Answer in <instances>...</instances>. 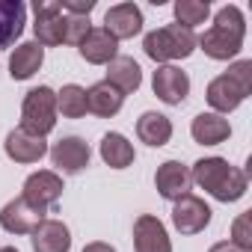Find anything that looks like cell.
<instances>
[{
    "mask_svg": "<svg viewBox=\"0 0 252 252\" xmlns=\"http://www.w3.org/2000/svg\"><path fill=\"white\" fill-rule=\"evenodd\" d=\"M155 187H158V193H160L166 202L184 199V196L193 190L190 166H184L181 160H166V163H160V166H158V175H155Z\"/></svg>",
    "mask_w": 252,
    "mask_h": 252,
    "instance_id": "9",
    "label": "cell"
},
{
    "mask_svg": "<svg viewBox=\"0 0 252 252\" xmlns=\"http://www.w3.org/2000/svg\"><path fill=\"white\" fill-rule=\"evenodd\" d=\"M33 12H36V42L45 48H54V45H65V15L60 9V0H36L33 3Z\"/></svg>",
    "mask_w": 252,
    "mask_h": 252,
    "instance_id": "6",
    "label": "cell"
},
{
    "mask_svg": "<svg viewBox=\"0 0 252 252\" xmlns=\"http://www.w3.org/2000/svg\"><path fill=\"white\" fill-rule=\"evenodd\" d=\"M21 196L39 211H51L60 202V196H63V178L57 172H51V169H39V172H33L24 181V193Z\"/></svg>",
    "mask_w": 252,
    "mask_h": 252,
    "instance_id": "7",
    "label": "cell"
},
{
    "mask_svg": "<svg viewBox=\"0 0 252 252\" xmlns=\"http://www.w3.org/2000/svg\"><path fill=\"white\" fill-rule=\"evenodd\" d=\"M27 24V6L21 0H0V51L12 48Z\"/></svg>",
    "mask_w": 252,
    "mask_h": 252,
    "instance_id": "18",
    "label": "cell"
},
{
    "mask_svg": "<svg viewBox=\"0 0 252 252\" xmlns=\"http://www.w3.org/2000/svg\"><path fill=\"white\" fill-rule=\"evenodd\" d=\"M3 149H6V158L15 160V163H39V160L48 155L45 137H33V134H27L24 128L9 131Z\"/></svg>",
    "mask_w": 252,
    "mask_h": 252,
    "instance_id": "15",
    "label": "cell"
},
{
    "mask_svg": "<svg viewBox=\"0 0 252 252\" xmlns=\"http://www.w3.org/2000/svg\"><path fill=\"white\" fill-rule=\"evenodd\" d=\"M137 137H140L146 146L160 149V146H166V143L172 140V122H169L163 113L149 110V113H143V116L137 119Z\"/></svg>",
    "mask_w": 252,
    "mask_h": 252,
    "instance_id": "23",
    "label": "cell"
},
{
    "mask_svg": "<svg viewBox=\"0 0 252 252\" xmlns=\"http://www.w3.org/2000/svg\"><path fill=\"white\" fill-rule=\"evenodd\" d=\"M77 51H80V57H83L86 63H92V65H107V63H113V60L119 57V42H116L104 27H92V30L86 33V39L77 45Z\"/></svg>",
    "mask_w": 252,
    "mask_h": 252,
    "instance_id": "17",
    "label": "cell"
},
{
    "mask_svg": "<svg viewBox=\"0 0 252 252\" xmlns=\"http://www.w3.org/2000/svg\"><path fill=\"white\" fill-rule=\"evenodd\" d=\"M89 30V15H65V45H80Z\"/></svg>",
    "mask_w": 252,
    "mask_h": 252,
    "instance_id": "28",
    "label": "cell"
},
{
    "mask_svg": "<svg viewBox=\"0 0 252 252\" xmlns=\"http://www.w3.org/2000/svg\"><path fill=\"white\" fill-rule=\"evenodd\" d=\"M21 128L33 137H48L57 128V92L51 86H36L24 95Z\"/></svg>",
    "mask_w": 252,
    "mask_h": 252,
    "instance_id": "5",
    "label": "cell"
},
{
    "mask_svg": "<svg viewBox=\"0 0 252 252\" xmlns=\"http://www.w3.org/2000/svg\"><path fill=\"white\" fill-rule=\"evenodd\" d=\"M190 175L217 202H237V199H243V193L249 187L246 172L231 166L225 158H202V160H196Z\"/></svg>",
    "mask_w": 252,
    "mask_h": 252,
    "instance_id": "2",
    "label": "cell"
},
{
    "mask_svg": "<svg viewBox=\"0 0 252 252\" xmlns=\"http://www.w3.org/2000/svg\"><path fill=\"white\" fill-rule=\"evenodd\" d=\"M134 146L125 140L122 134H107L104 140H101V160L107 163V166H113V169H128L131 163H134Z\"/></svg>",
    "mask_w": 252,
    "mask_h": 252,
    "instance_id": "24",
    "label": "cell"
},
{
    "mask_svg": "<svg viewBox=\"0 0 252 252\" xmlns=\"http://www.w3.org/2000/svg\"><path fill=\"white\" fill-rule=\"evenodd\" d=\"M122 104H125V95L116 86H110L107 80L92 83L86 89V113H95L101 119H113L122 110Z\"/></svg>",
    "mask_w": 252,
    "mask_h": 252,
    "instance_id": "21",
    "label": "cell"
},
{
    "mask_svg": "<svg viewBox=\"0 0 252 252\" xmlns=\"http://www.w3.org/2000/svg\"><path fill=\"white\" fill-rule=\"evenodd\" d=\"M45 214L48 211H39L24 196H18V199L3 205V211H0V225H3V231H9V234H30L45 220Z\"/></svg>",
    "mask_w": 252,
    "mask_h": 252,
    "instance_id": "11",
    "label": "cell"
},
{
    "mask_svg": "<svg viewBox=\"0 0 252 252\" xmlns=\"http://www.w3.org/2000/svg\"><path fill=\"white\" fill-rule=\"evenodd\" d=\"M152 89L155 95L163 101V104H184L187 95H190V77L187 71H181L178 65H158L155 77H152Z\"/></svg>",
    "mask_w": 252,
    "mask_h": 252,
    "instance_id": "8",
    "label": "cell"
},
{
    "mask_svg": "<svg viewBox=\"0 0 252 252\" xmlns=\"http://www.w3.org/2000/svg\"><path fill=\"white\" fill-rule=\"evenodd\" d=\"M172 9H175V24H181L187 30L205 24L208 15H211V3H208V0H175Z\"/></svg>",
    "mask_w": 252,
    "mask_h": 252,
    "instance_id": "26",
    "label": "cell"
},
{
    "mask_svg": "<svg viewBox=\"0 0 252 252\" xmlns=\"http://www.w3.org/2000/svg\"><path fill=\"white\" fill-rule=\"evenodd\" d=\"M48 155H51V163H54L60 172H65V175H74V172L86 169V166H89V158H92L89 146H86L80 137H63Z\"/></svg>",
    "mask_w": 252,
    "mask_h": 252,
    "instance_id": "14",
    "label": "cell"
},
{
    "mask_svg": "<svg viewBox=\"0 0 252 252\" xmlns=\"http://www.w3.org/2000/svg\"><path fill=\"white\" fill-rule=\"evenodd\" d=\"M143 51L155 63L169 65L172 60H184V57H190L196 51V33L181 27V24H166V27L152 30L143 39Z\"/></svg>",
    "mask_w": 252,
    "mask_h": 252,
    "instance_id": "4",
    "label": "cell"
},
{
    "mask_svg": "<svg viewBox=\"0 0 252 252\" xmlns=\"http://www.w3.org/2000/svg\"><path fill=\"white\" fill-rule=\"evenodd\" d=\"M83 252H116V249L110 243H104V240H95V243H86Z\"/></svg>",
    "mask_w": 252,
    "mask_h": 252,
    "instance_id": "31",
    "label": "cell"
},
{
    "mask_svg": "<svg viewBox=\"0 0 252 252\" xmlns=\"http://www.w3.org/2000/svg\"><path fill=\"white\" fill-rule=\"evenodd\" d=\"M33 252H68L71 249V231L63 220H42L30 231Z\"/></svg>",
    "mask_w": 252,
    "mask_h": 252,
    "instance_id": "16",
    "label": "cell"
},
{
    "mask_svg": "<svg viewBox=\"0 0 252 252\" xmlns=\"http://www.w3.org/2000/svg\"><path fill=\"white\" fill-rule=\"evenodd\" d=\"M231 243L243 252H252V211H243L231 222Z\"/></svg>",
    "mask_w": 252,
    "mask_h": 252,
    "instance_id": "27",
    "label": "cell"
},
{
    "mask_svg": "<svg viewBox=\"0 0 252 252\" xmlns=\"http://www.w3.org/2000/svg\"><path fill=\"white\" fill-rule=\"evenodd\" d=\"M134 252H172V240L166 234V225L152 217L140 214L134 222Z\"/></svg>",
    "mask_w": 252,
    "mask_h": 252,
    "instance_id": "12",
    "label": "cell"
},
{
    "mask_svg": "<svg viewBox=\"0 0 252 252\" xmlns=\"http://www.w3.org/2000/svg\"><path fill=\"white\" fill-rule=\"evenodd\" d=\"M107 83L116 86L122 95L137 92L143 83V68L134 57H116L113 63H107Z\"/></svg>",
    "mask_w": 252,
    "mask_h": 252,
    "instance_id": "22",
    "label": "cell"
},
{
    "mask_svg": "<svg viewBox=\"0 0 252 252\" xmlns=\"http://www.w3.org/2000/svg\"><path fill=\"white\" fill-rule=\"evenodd\" d=\"M208 252H243V249H237V246H234L231 240H220V243H214V246H211Z\"/></svg>",
    "mask_w": 252,
    "mask_h": 252,
    "instance_id": "30",
    "label": "cell"
},
{
    "mask_svg": "<svg viewBox=\"0 0 252 252\" xmlns=\"http://www.w3.org/2000/svg\"><path fill=\"white\" fill-rule=\"evenodd\" d=\"M243 36H246V18L240 6L228 3L214 15V27L196 36V45L211 60H234L243 51Z\"/></svg>",
    "mask_w": 252,
    "mask_h": 252,
    "instance_id": "1",
    "label": "cell"
},
{
    "mask_svg": "<svg viewBox=\"0 0 252 252\" xmlns=\"http://www.w3.org/2000/svg\"><path fill=\"white\" fill-rule=\"evenodd\" d=\"M205 95H208V104L214 107V113H220V116L237 110L252 95V60L231 63L225 74H220L208 83Z\"/></svg>",
    "mask_w": 252,
    "mask_h": 252,
    "instance_id": "3",
    "label": "cell"
},
{
    "mask_svg": "<svg viewBox=\"0 0 252 252\" xmlns=\"http://www.w3.org/2000/svg\"><path fill=\"white\" fill-rule=\"evenodd\" d=\"M0 252H18L15 246H3V249H0Z\"/></svg>",
    "mask_w": 252,
    "mask_h": 252,
    "instance_id": "32",
    "label": "cell"
},
{
    "mask_svg": "<svg viewBox=\"0 0 252 252\" xmlns=\"http://www.w3.org/2000/svg\"><path fill=\"white\" fill-rule=\"evenodd\" d=\"M60 9L68 15H89L95 9V0H60Z\"/></svg>",
    "mask_w": 252,
    "mask_h": 252,
    "instance_id": "29",
    "label": "cell"
},
{
    "mask_svg": "<svg viewBox=\"0 0 252 252\" xmlns=\"http://www.w3.org/2000/svg\"><path fill=\"white\" fill-rule=\"evenodd\" d=\"M45 63V48L39 42H21L9 54V74L12 80H30Z\"/></svg>",
    "mask_w": 252,
    "mask_h": 252,
    "instance_id": "20",
    "label": "cell"
},
{
    "mask_svg": "<svg viewBox=\"0 0 252 252\" xmlns=\"http://www.w3.org/2000/svg\"><path fill=\"white\" fill-rule=\"evenodd\" d=\"M190 134L199 146H220L231 137V125L220 113H199L190 125Z\"/></svg>",
    "mask_w": 252,
    "mask_h": 252,
    "instance_id": "19",
    "label": "cell"
},
{
    "mask_svg": "<svg viewBox=\"0 0 252 252\" xmlns=\"http://www.w3.org/2000/svg\"><path fill=\"white\" fill-rule=\"evenodd\" d=\"M104 30L122 42V39H134L140 30H143V12L137 3H116L107 9L104 15Z\"/></svg>",
    "mask_w": 252,
    "mask_h": 252,
    "instance_id": "13",
    "label": "cell"
},
{
    "mask_svg": "<svg viewBox=\"0 0 252 252\" xmlns=\"http://www.w3.org/2000/svg\"><path fill=\"white\" fill-rule=\"evenodd\" d=\"M172 205H175V208H172V225H175L181 234H199V231L208 228V222H211V208L205 205V199L187 193L184 199H178V202H172Z\"/></svg>",
    "mask_w": 252,
    "mask_h": 252,
    "instance_id": "10",
    "label": "cell"
},
{
    "mask_svg": "<svg viewBox=\"0 0 252 252\" xmlns=\"http://www.w3.org/2000/svg\"><path fill=\"white\" fill-rule=\"evenodd\" d=\"M57 113H63L65 119L86 116V89L77 86V83H65L57 92Z\"/></svg>",
    "mask_w": 252,
    "mask_h": 252,
    "instance_id": "25",
    "label": "cell"
}]
</instances>
